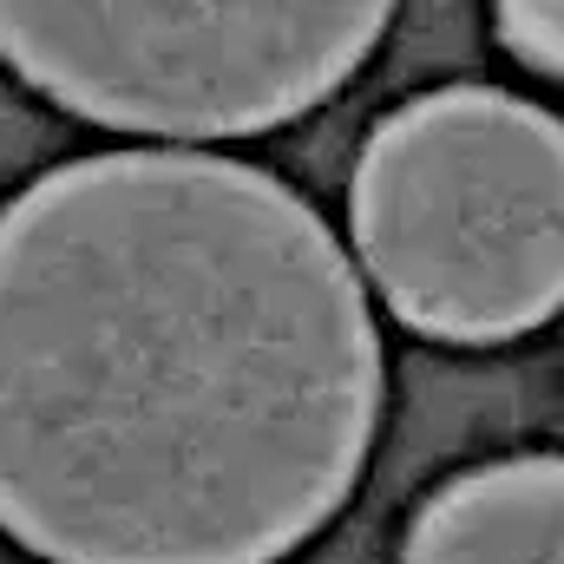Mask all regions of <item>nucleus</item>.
<instances>
[{
	"label": "nucleus",
	"mask_w": 564,
	"mask_h": 564,
	"mask_svg": "<svg viewBox=\"0 0 564 564\" xmlns=\"http://www.w3.org/2000/svg\"><path fill=\"white\" fill-rule=\"evenodd\" d=\"M381 341L328 224L204 151L0 210V525L59 564H276L348 499Z\"/></svg>",
	"instance_id": "f257e3e1"
},
{
	"label": "nucleus",
	"mask_w": 564,
	"mask_h": 564,
	"mask_svg": "<svg viewBox=\"0 0 564 564\" xmlns=\"http://www.w3.org/2000/svg\"><path fill=\"white\" fill-rule=\"evenodd\" d=\"M355 243L421 335L539 328L564 308V126L486 86L401 106L355 164Z\"/></svg>",
	"instance_id": "f03ea898"
},
{
	"label": "nucleus",
	"mask_w": 564,
	"mask_h": 564,
	"mask_svg": "<svg viewBox=\"0 0 564 564\" xmlns=\"http://www.w3.org/2000/svg\"><path fill=\"white\" fill-rule=\"evenodd\" d=\"M394 0H0V59L53 106L151 139H237L322 106Z\"/></svg>",
	"instance_id": "7ed1b4c3"
},
{
	"label": "nucleus",
	"mask_w": 564,
	"mask_h": 564,
	"mask_svg": "<svg viewBox=\"0 0 564 564\" xmlns=\"http://www.w3.org/2000/svg\"><path fill=\"white\" fill-rule=\"evenodd\" d=\"M401 564H564V459H506L446 486Z\"/></svg>",
	"instance_id": "20e7f679"
},
{
	"label": "nucleus",
	"mask_w": 564,
	"mask_h": 564,
	"mask_svg": "<svg viewBox=\"0 0 564 564\" xmlns=\"http://www.w3.org/2000/svg\"><path fill=\"white\" fill-rule=\"evenodd\" d=\"M499 26L525 66L564 73V0H499Z\"/></svg>",
	"instance_id": "39448f33"
}]
</instances>
